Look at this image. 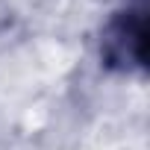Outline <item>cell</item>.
<instances>
[{
    "label": "cell",
    "mask_w": 150,
    "mask_h": 150,
    "mask_svg": "<svg viewBox=\"0 0 150 150\" xmlns=\"http://www.w3.org/2000/svg\"><path fill=\"white\" fill-rule=\"evenodd\" d=\"M147 15L144 9H124L103 27L100 56L112 71H144L147 68Z\"/></svg>",
    "instance_id": "6da1fadb"
}]
</instances>
